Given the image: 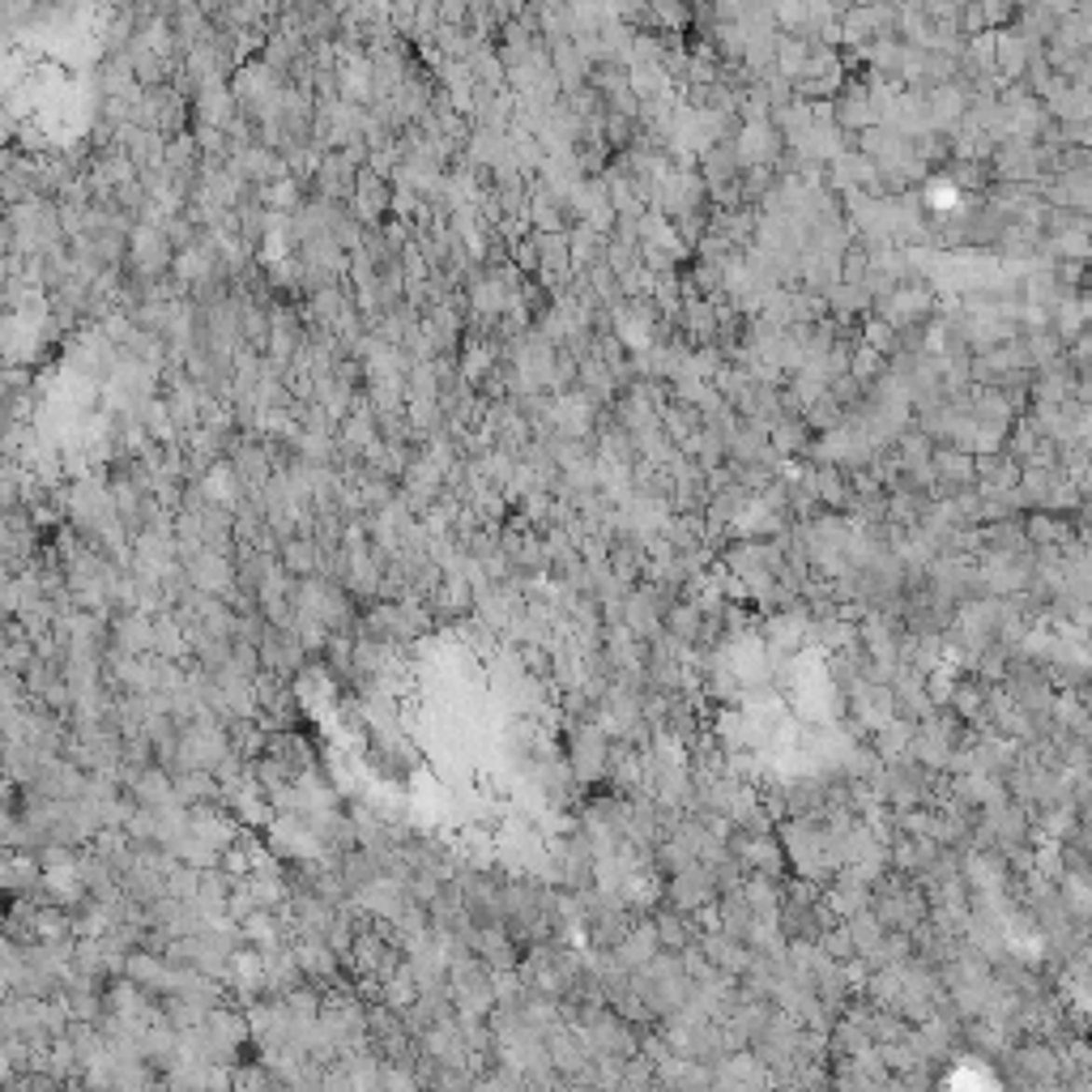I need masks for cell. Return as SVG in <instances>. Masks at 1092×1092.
<instances>
[{
  "label": "cell",
  "instance_id": "cell-1",
  "mask_svg": "<svg viewBox=\"0 0 1092 1092\" xmlns=\"http://www.w3.org/2000/svg\"><path fill=\"white\" fill-rule=\"evenodd\" d=\"M286 564H291L294 572H307V567L316 564V551H312V546H294L291 555H286Z\"/></svg>",
  "mask_w": 1092,
  "mask_h": 1092
},
{
  "label": "cell",
  "instance_id": "cell-2",
  "mask_svg": "<svg viewBox=\"0 0 1092 1092\" xmlns=\"http://www.w3.org/2000/svg\"><path fill=\"white\" fill-rule=\"evenodd\" d=\"M845 888H853V905H862V900H867V892H862V883H858V880L845 883ZM832 900H837V909H840V913H850V892H845V896H832Z\"/></svg>",
  "mask_w": 1092,
  "mask_h": 1092
}]
</instances>
